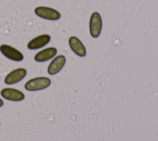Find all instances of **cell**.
I'll list each match as a JSON object with an SVG mask.
<instances>
[{
    "label": "cell",
    "instance_id": "obj_11",
    "mask_svg": "<svg viewBox=\"0 0 158 141\" xmlns=\"http://www.w3.org/2000/svg\"><path fill=\"white\" fill-rule=\"evenodd\" d=\"M3 104H4V103H3V101H2V100L0 98V107H1V106H2V105H3Z\"/></svg>",
    "mask_w": 158,
    "mask_h": 141
},
{
    "label": "cell",
    "instance_id": "obj_10",
    "mask_svg": "<svg viewBox=\"0 0 158 141\" xmlns=\"http://www.w3.org/2000/svg\"><path fill=\"white\" fill-rule=\"evenodd\" d=\"M56 54L57 49L53 47H50L38 52L35 56L34 59L37 62H44L54 57Z\"/></svg>",
    "mask_w": 158,
    "mask_h": 141
},
{
    "label": "cell",
    "instance_id": "obj_8",
    "mask_svg": "<svg viewBox=\"0 0 158 141\" xmlns=\"http://www.w3.org/2000/svg\"><path fill=\"white\" fill-rule=\"evenodd\" d=\"M69 43L72 50L78 56L84 57L86 54L85 47L81 41L76 36H71L69 40Z\"/></svg>",
    "mask_w": 158,
    "mask_h": 141
},
{
    "label": "cell",
    "instance_id": "obj_1",
    "mask_svg": "<svg viewBox=\"0 0 158 141\" xmlns=\"http://www.w3.org/2000/svg\"><path fill=\"white\" fill-rule=\"evenodd\" d=\"M51 85L49 79L44 77L33 78L25 85V88L28 91H37L44 89Z\"/></svg>",
    "mask_w": 158,
    "mask_h": 141
},
{
    "label": "cell",
    "instance_id": "obj_2",
    "mask_svg": "<svg viewBox=\"0 0 158 141\" xmlns=\"http://www.w3.org/2000/svg\"><path fill=\"white\" fill-rule=\"evenodd\" d=\"M35 13L38 17L46 20H57L60 18V14L51 7L40 6L35 8Z\"/></svg>",
    "mask_w": 158,
    "mask_h": 141
},
{
    "label": "cell",
    "instance_id": "obj_3",
    "mask_svg": "<svg viewBox=\"0 0 158 141\" xmlns=\"http://www.w3.org/2000/svg\"><path fill=\"white\" fill-rule=\"evenodd\" d=\"M102 29V19L100 14L97 12H93L90 17L89 20V31L90 34L93 38H98Z\"/></svg>",
    "mask_w": 158,
    "mask_h": 141
},
{
    "label": "cell",
    "instance_id": "obj_9",
    "mask_svg": "<svg viewBox=\"0 0 158 141\" xmlns=\"http://www.w3.org/2000/svg\"><path fill=\"white\" fill-rule=\"evenodd\" d=\"M65 63V58L63 55L56 57L49 64L48 72L50 75H54L58 73L64 67Z\"/></svg>",
    "mask_w": 158,
    "mask_h": 141
},
{
    "label": "cell",
    "instance_id": "obj_7",
    "mask_svg": "<svg viewBox=\"0 0 158 141\" xmlns=\"http://www.w3.org/2000/svg\"><path fill=\"white\" fill-rule=\"evenodd\" d=\"M51 40V36L48 34L39 35L33 38L27 45L30 49H37L46 45Z\"/></svg>",
    "mask_w": 158,
    "mask_h": 141
},
{
    "label": "cell",
    "instance_id": "obj_5",
    "mask_svg": "<svg viewBox=\"0 0 158 141\" xmlns=\"http://www.w3.org/2000/svg\"><path fill=\"white\" fill-rule=\"evenodd\" d=\"M26 75V69L24 68H18L8 74L4 79V82L7 85L14 84L22 80Z\"/></svg>",
    "mask_w": 158,
    "mask_h": 141
},
{
    "label": "cell",
    "instance_id": "obj_6",
    "mask_svg": "<svg viewBox=\"0 0 158 141\" xmlns=\"http://www.w3.org/2000/svg\"><path fill=\"white\" fill-rule=\"evenodd\" d=\"M1 95L4 98L13 101H22L25 98V95L22 92L12 88H3L1 92Z\"/></svg>",
    "mask_w": 158,
    "mask_h": 141
},
{
    "label": "cell",
    "instance_id": "obj_4",
    "mask_svg": "<svg viewBox=\"0 0 158 141\" xmlns=\"http://www.w3.org/2000/svg\"><path fill=\"white\" fill-rule=\"evenodd\" d=\"M0 51L5 57L10 60L14 61H21L23 59V56L22 53L20 52L19 50L9 45H1Z\"/></svg>",
    "mask_w": 158,
    "mask_h": 141
}]
</instances>
